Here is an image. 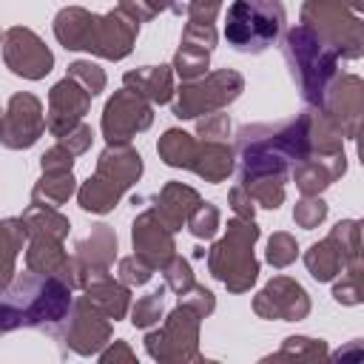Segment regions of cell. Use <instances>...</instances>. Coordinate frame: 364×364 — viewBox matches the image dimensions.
<instances>
[{"instance_id": "obj_1", "label": "cell", "mask_w": 364, "mask_h": 364, "mask_svg": "<svg viewBox=\"0 0 364 364\" xmlns=\"http://www.w3.org/2000/svg\"><path fill=\"white\" fill-rule=\"evenodd\" d=\"M74 290L57 276L14 273L9 287L0 293V336L23 327H57L68 310Z\"/></svg>"}, {"instance_id": "obj_2", "label": "cell", "mask_w": 364, "mask_h": 364, "mask_svg": "<svg viewBox=\"0 0 364 364\" xmlns=\"http://www.w3.org/2000/svg\"><path fill=\"white\" fill-rule=\"evenodd\" d=\"M139 23L119 9L94 14L82 6H65L54 17V37L65 51H88L102 60H125L134 51Z\"/></svg>"}, {"instance_id": "obj_3", "label": "cell", "mask_w": 364, "mask_h": 364, "mask_svg": "<svg viewBox=\"0 0 364 364\" xmlns=\"http://www.w3.org/2000/svg\"><path fill=\"white\" fill-rule=\"evenodd\" d=\"M142 171L145 165L136 148H131L128 142L108 145L97 156L94 173L77 188V205L85 213H111L119 205V199L139 182Z\"/></svg>"}, {"instance_id": "obj_4", "label": "cell", "mask_w": 364, "mask_h": 364, "mask_svg": "<svg viewBox=\"0 0 364 364\" xmlns=\"http://www.w3.org/2000/svg\"><path fill=\"white\" fill-rule=\"evenodd\" d=\"M282 54H284V63L301 91V100L310 108H318L327 85L338 74V54L301 23L284 31Z\"/></svg>"}, {"instance_id": "obj_5", "label": "cell", "mask_w": 364, "mask_h": 364, "mask_svg": "<svg viewBox=\"0 0 364 364\" xmlns=\"http://www.w3.org/2000/svg\"><path fill=\"white\" fill-rule=\"evenodd\" d=\"M262 230L256 219L233 216L225 228V236L216 239L208 250V273L222 282L230 293H247L259 279V259L253 253Z\"/></svg>"}, {"instance_id": "obj_6", "label": "cell", "mask_w": 364, "mask_h": 364, "mask_svg": "<svg viewBox=\"0 0 364 364\" xmlns=\"http://www.w3.org/2000/svg\"><path fill=\"white\" fill-rule=\"evenodd\" d=\"M282 0H233L225 14V40L242 54L267 51L284 31Z\"/></svg>"}, {"instance_id": "obj_7", "label": "cell", "mask_w": 364, "mask_h": 364, "mask_svg": "<svg viewBox=\"0 0 364 364\" xmlns=\"http://www.w3.org/2000/svg\"><path fill=\"white\" fill-rule=\"evenodd\" d=\"M301 26L318 34L338 60H358L364 54V20L347 0H304Z\"/></svg>"}, {"instance_id": "obj_8", "label": "cell", "mask_w": 364, "mask_h": 364, "mask_svg": "<svg viewBox=\"0 0 364 364\" xmlns=\"http://www.w3.org/2000/svg\"><path fill=\"white\" fill-rule=\"evenodd\" d=\"M245 91V77L236 68H216L196 80H182L173 91V117L196 119L202 114H213L236 102Z\"/></svg>"}, {"instance_id": "obj_9", "label": "cell", "mask_w": 364, "mask_h": 364, "mask_svg": "<svg viewBox=\"0 0 364 364\" xmlns=\"http://www.w3.org/2000/svg\"><path fill=\"white\" fill-rule=\"evenodd\" d=\"M199 330H202V316L196 310H191V307H185V304L176 301V307L165 316L162 327L148 330L145 350L159 364L202 361V353H199Z\"/></svg>"}, {"instance_id": "obj_10", "label": "cell", "mask_w": 364, "mask_h": 364, "mask_svg": "<svg viewBox=\"0 0 364 364\" xmlns=\"http://www.w3.org/2000/svg\"><path fill=\"white\" fill-rule=\"evenodd\" d=\"M151 122H154L151 102L122 85L119 91H114L108 97V102L102 108L100 128H102V136L108 145H122V142H131L136 134L148 131Z\"/></svg>"}, {"instance_id": "obj_11", "label": "cell", "mask_w": 364, "mask_h": 364, "mask_svg": "<svg viewBox=\"0 0 364 364\" xmlns=\"http://www.w3.org/2000/svg\"><path fill=\"white\" fill-rule=\"evenodd\" d=\"M57 338L77 355H97L111 341V318L102 316L85 296L71 301L68 316L60 321Z\"/></svg>"}, {"instance_id": "obj_12", "label": "cell", "mask_w": 364, "mask_h": 364, "mask_svg": "<svg viewBox=\"0 0 364 364\" xmlns=\"http://www.w3.org/2000/svg\"><path fill=\"white\" fill-rule=\"evenodd\" d=\"M3 63L11 74L23 77V80H43L51 68H54V54L46 46V40L31 31L28 26H11L3 40Z\"/></svg>"}, {"instance_id": "obj_13", "label": "cell", "mask_w": 364, "mask_h": 364, "mask_svg": "<svg viewBox=\"0 0 364 364\" xmlns=\"http://www.w3.org/2000/svg\"><path fill=\"white\" fill-rule=\"evenodd\" d=\"M46 131V114L40 97L28 91L11 94L6 111L0 114V145L9 151L31 148Z\"/></svg>"}, {"instance_id": "obj_14", "label": "cell", "mask_w": 364, "mask_h": 364, "mask_svg": "<svg viewBox=\"0 0 364 364\" xmlns=\"http://www.w3.org/2000/svg\"><path fill=\"white\" fill-rule=\"evenodd\" d=\"M310 307L307 290L290 276H273L253 296V313L267 321H301L310 316Z\"/></svg>"}, {"instance_id": "obj_15", "label": "cell", "mask_w": 364, "mask_h": 364, "mask_svg": "<svg viewBox=\"0 0 364 364\" xmlns=\"http://www.w3.org/2000/svg\"><path fill=\"white\" fill-rule=\"evenodd\" d=\"M318 108L341 128L344 139H355L364 117V80L358 74H336Z\"/></svg>"}, {"instance_id": "obj_16", "label": "cell", "mask_w": 364, "mask_h": 364, "mask_svg": "<svg viewBox=\"0 0 364 364\" xmlns=\"http://www.w3.org/2000/svg\"><path fill=\"white\" fill-rule=\"evenodd\" d=\"M131 245H134V256H139L154 270H162L168 264V259L176 253L173 230L165 228V222L156 216L154 208L136 213V219L131 225Z\"/></svg>"}, {"instance_id": "obj_17", "label": "cell", "mask_w": 364, "mask_h": 364, "mask_svg": "<svg viewBox=\"0 0 364 364\" xmlns=\"http://www.w3.org/2000/svg\"><path fill=\"white\" fill-rule=\"evenodd\" d=\"M91 94L71 80L68 74L51 85L48 91V114H46V128L51 136H63L65 131H71L77 122H82V117L91 108Z\"/></svg>"}, {"instance_id": "obj_18", "label": "cell", "mask_w": 364, "mask_h": 364, "mask_svg": "<svg viewBox=\"0 0 364 364\" xmlns=\"http://www.w3.org/2000/svg\"><path fill=\"white\" fill-rule=\"evenodd\" d=\"M26 242H28V245H26V270L40 273V276H57V279H63L71 290H80L74 256L65 250L63 239L28 236Z\"/></svg>"}, {"instance_id": "obj_19", "label": "cell", "mask_w": 364, "mask_h": 364, "mask_svg": "<svg viewBox=\"0 0 364 364\" xmlns=\"http://www.w3.org/2000/svg\"><path fill=\"white\" fill-rule=\"evenodd\" d=\"M74 267H77V279H80V287H82V279L88 273H97V270H111L114 259H117V230L105 222L94 225L88 236H82L77 245H74Z\"/></svg>"}, {"instance_id": "obj_20", "label": "cell", "mask_w": 364, "mask_h": 364, "mask_svg": "<svg viewBox=\"0 0 364 364\" xmlns=\"http://www.w3.org/2000/svg\"><path fill=\"white\" fill-rule=\"evenodd\" d=\"M85 299L102 313L108 316L111 321H119L128 316L131 310V290L128 284H122L119 279L111 276V270H97V273H88L82 279V287Z\"/></svg>"}, {"instance_id": "obj_21", "label": "cell", "mask_w": 364, "mask_h": 364, "mask_svg": "<svg viewBox=\"0 0 364 364\" xmlns=\"http://www.w3.org/2000/svg\"><path fill=\"white\" fill-rule=\"evenodd\" d=\"M344 173H347L344 151L333 154V156H307L290 168V176L296 182V188L301 191V196H318Z\"/></svg>"}, {"instance_id": "obj_22", "label": "cell", "mask_w": 364, "mask_h": 364, "mask_svg": "<svg viewBox=\"0 0 364 364\" xmlns=\"http://www.w3.org/2000/svg\"><path fill=\"white\" fill-rule=\"evenodd\" d=\"M199 202H202V196L196 188H191L185 182H165L162 191L156 193L154 210L165 222V228L176 233V230H182V225L188 222V216L193 213V208Z\"/></svg>"}, {"instance_id": "obj_23", "label": "cell", "mask_w": 364, "mask_h": 364, "mask_svg": "<svg viewBox=\"0 0 364 364\" xmlns=\"http://www.w3.org/2000/svg\"><path fill=\"white\" fill-rule=\"evenodd\" d=\"M122 85L145 97L151 105H165L173 100V68L171 65H142L122 74Z\"/></svg>"}, {"instance_id": "obj_24", "label": "cell", "mask_w": 364, "mask_h": 364, "mask_svg": "<svg viewBox=\"0 0 364 364\" xmlns=\"http://www.w3.org/2000/svg\"><path fill=\"white\" fill-rule=\"evenodd\" d=\"M233 168H236V151H233L230 142H210V139L196 142L191 171L199 179H205L210 185H219L233 173Z\"/></svg>"}, {"instance_id": "obj_25", "label": "cell", "mask_w": 364, "mask_h": 364, "mask_svg": "<svg viewBox=\"0 0 364 364\" xmlns=\"http://www.w3.org/2000/svg\"><path fill=\"white\" fill-rule=\"evenodd\" d=\"M26 242V228L20 216H6L0 219V287L6 290L9 282L17 273V256Z\"/></svg>"}, {"instance_id": "obj_26", "label": "cell", "mask_w": 364, "mask_h": 364, "mask_svg": "<svg viewBox=\"0 0 364 364\" xmlns=\"http://www.w3.org/2000/svg\"><path fill=\"white\" fill-rule=\"evenodd\" d=\"M23 228H26V239L28 236H51V239H63L65 242V236H68V230H71V222H68V216L65 213H60L57 208H51V205H28L26 210H23Z\"/></svg>"}, {"instance_id": "obj_27", "label": "cell", "mask_w": 364, "mask_h": 364, "mask_svg": "<svg viewBox=\"0 0 364 364\" xmlns=\"http://www.w3.org/2000/svg\"><path fill=\"white\" fill-rule=\"evenodd\" d=\"M304 267L316 282H333L344 270V253L330 236H324L304 250Z\"/></svg>"}, {"instance_id": "obj_28", "label": "cell", "mask_w": 364, "mask_h": 364, "mask_svg": "<svg viewBox=\"0 0 364 364\" xmlns=\"http://www.w3.org/2000/svg\"><path fill=\"white\" fill-rule=\"evenodd\" d=\"M341 151H344L341 128L321 108H310V156H333Z\"/></svg>"}, {"instance_id": "obj_29", "label": "cell", "mask_w": 364, "mask_h": 364, "mask_svg": "<svg viewBox=\"0 0 364 364\" xmlns=\"http://www.w3.org/2000/svg\"><path fill=\"white\" fill-rule=\"evenodd\" d=\"M196 136L182 131V128H168L159 142H156V154L159 159L168 165V168H185L191 171V162H193V154H196Z\"/></svg>"}, {"instance_id": "obj_30", "label": "cell", "mask_w": 364, "mask_h": 364, "mask_svg": "<svg viewBox=\"0 0 364 364\" xmlns=\"http://www.w3.org/2000/svg\"><path fill=\"white\" fill-rule=\"evenodd\" d=\"M77 193V179L71 171H60V173H43L34 188H31V202L34 205H51L60 208L63 202H68Z\"/></svg>"}, {"instance_id": "obj_31", "label": "cell", "mask_w": 364, "mask_h": 364, "mask_svg": "<svg viewBox=\"0 0 364 364\" xmlns=\"http://www.w3.org/2000/svg\"><path fill=\"white\" fill-rule=\"evenodd\" d=\"M327 355H330V350H327L324 338L287 336L276 353L264 355V361H304V364H313V361H324Z\"/></svg>"}, {"instance_id": "obj_32", "label": "cell", "mask_w": 364, "mask_h": 364, "mask_svg": "<svg viewBox=\"0 0 364 364\" xmlns=\"http://www.w3.org/2000/svg\"><path fill=\"white\" fill-rule=\"evenodd\" d=\"M344 253V267H361V222L358 219H341L327 233Z\"/></svg>"}, {"instance_id": "obj_33", "label": "cell", "mask_w": 364, "mask_h": 364, "mask_svg": "<svg viewBox=\"0 0 364 364\" xmlns=\"http://www.w3.org/2000/svg\"><path fill=\"white\" fill-rule=\"evenodd\" d=\"M171 68H173V74H179V80H196V77L208 74V68H210V51L208 48H199V46H182L179 43Z\"/></svg>"}, {"instance_id": "obj_34", "label": "cell", "mask_w": 364, "mask_h": 364, "mask_svg": "<svg viewBox=\"0 0 364 364\" xmlns=\"http://www.w3.org/2000/svg\"><path fill=\"white\" fill-rule=\"evenodd\" d=\"M162 310H165V287H159L148 296H139L131 304V324L139 327V330H148V327L159 324Z\"/></svg>"}, {"instance_id": "obj_35", "label": "cell", "mask_w": 364, "mask_h": 364, "mask_svg": "<svg viewBox=\"0 0 364 364\" xmlns=\"http://www.w3.org/2000/svg\"><path fill=\"white\" fill-rule=\"evenodd\" d=\"M296 256H299V242H296L293 233H287V230H276V233L267 239L264 259H267L270 267L284 270V267H290V264L296 262Z\"/></svg>"}, {"instance_id": "obj_36", "label": "cell", "mask_w": 364, "mask_h": 364, "mask_svg": "<svg viewBox=\"0 0 364 364\" xmlns=\"http://www.w3.org/2000/svg\"><path fill=\"white\" fill-rule=\"evenodd\" d=\"M333 299L344 307H355L364 301V287H361V267H344L333 279Z\"/></svg>"}, {"instance_id": "obj_37", "label": "cell", "mask_w": 364, "mask_h": 364, "mask_svg": "<svg viewBox=\"0 0 364 364\" xmlns=\"http://www.w3.org/2000/svg\"><path fill=\"white\" fill-rule=\"evenodd\" d=\"M71 80H77L91 97H97V94H102L105 91V82H108V77H105V71L97 65V63H91V60H74V63H68V71H65Z\"/></svg>"}, {"instance_id": "obj_38", "label": "cell", "mask_w": 364, "mask_h": 364, "mask_svg": "<svg viewBox=\"0 0 364 364\" xmlns=\"http://www.w3.org/2000/svg\"><path fill=\"white\" fill-rule=\"evenodd\" d=\"M219 208L213 202H199L193 208V213L188 216V230L196 236V239H213L216 230H219Z\"/></svg>"}, {"instance_id": "obj_39", "label": "cell", "mask_w": 364, "mask_h": 364, "mask_svg": "<svg viewBox=\"0 0 364 364\" xmlns=\"http://www.w3.org/2000/svg\"><path fill=\"white\" fill-rule=\"evenodd\" d=\"M324 219H327V202L321 199V193L318 196H301L293 208V222L304 230L318 228Z\"/></svg>"}, {"instance_id": "obj_40", "label": "cell", "mask_w": 364, "mask_h": 364, "mask_svg": "<svg viewBox=\"0 0 364 364\" xmlns=\"http://www.w3.org/2000/svg\"><path fill=\"white\" fill-rule=\"evenodd\" d=\"M159 273L165 279V287L173 290V293H182V290H188L193 284V267H191V262L182 259V256H176V253L168 259V264Z\"/></svg>"}, {"instance_id": "obj_41", "label": "cell", "mask_w": 364, "mask_h": 364, "mask_svg": "<svg viewBox=\"0 0 364 364\" xmlns=\"http://www.w3.org/2000/svg\"><path fill=\"white\" fill-rule=\"evenodd\" d=\"M154 273H156V270L148 267L139 256H122V259L117 262V279H119L122 284H128V287H142V284H148Z\"/></svg>"}, {"instance_id": "obj_42", "label": "cell", "mask_w": 364, "mask_h": 364, "mask_svg": "<svg viewBox=\"0 0 364 364\" xmlns=\"http://www.w3.org/2000/svg\"><path fill=\"white\" fill-rule=\"evenodd\" d=\"M196 136L199 139H210V142H228L230 136V117L222 111L196 117Z\"/></svg>"}, {"instance_id": "obj_43", "label": "cell", "mask_w": 364, "mask_h": 364, "mask_svg": "<svg viewBox=\"0 0 364 364\" xmlns=\"http://www.w3.org/2000/svg\"><path fill=\"white\" fill-rule=\"evenodd\" d=\"M176 301L185 304V307H191V310H196L202 318H208V316L216 310V296H213L205 284H196V282H193L188 290L176 293Z\"/></svg>"}, {"instance_id": "obj_44", "label": "cell", "mask_w": 364, "mask_h": 364, "mask_svg": "<svg viewBox=\"0 0 364 364\" xmlns=\"http://www.w3.org/2000/svg\"><path fill=\"white\" fill-rule=\"evenodd\" d=\"M216 40H219V34H216L213 23H185L179 43L182 46H199V48L213 51L216 48Z\"/></svg>"}, {"instance_id": "obj_45", "label": "cell", "mask_w": 364, "mask_h": 364, "mask_svg": "<svg viewBox=\"0 0 364 364\" xmlns=\"http://www.w3.org/2000/svg\"><path fill=\"white\" fill-rule=\"evenodd\" d=\"M91 139H94V134H91V125H85V122H77L71 131H65L63 136H57V142H60L71 156H82V154L91 148Z\"/></svg>"}, {"instance_id": "obj_46", "label": "cell", "mask_w": 364, "mask_h": 364, "mask_svg": "<svg viewBox=\"0 0 364 364\" xmlns=\"http://www.w3.org/2000/svg\"><path fill=\"white\" fill-rule=\"evenodd\" d=\"M74 168V156L57 142V145H51L43 156H40V171L43 173H60V171H71Z\"/></svg>"}, {"instance_id": "obj_47", "label": "cell", "mask_w": 364, "mask_h": 364, "mask_svg": "<svg viewBox=\"0 0 364 364\" xmlns=\"http://www.w3.org/2000/svg\"><path fill=\"white\" fill-rule=\"evenodd\" d=\"M97 355H100V364H136V353H134L131 344L122 341V338L108 341Z\"/></svg>"}, {"instance_id": "obj_48", "label": "cell", "mask_w": 364, "mask_h": 364, "mask_svg": "<svg viewBox=\"0 0 364 364\" xmlns=\"http://www.w3.org/2000/svg\"><path fill=\"white\" fill-rule=\"evenodd\" d=\"M222 11V0H188L185 17L188 23H213Z\"/></svg>"}, {"instance_id": "obj_49", "label": "cell", "mask_w": 364, "mask_h": 364, "mask_svg": "<svg viewBox=\"0 0 364 364\" xmlns=\"http://www.w3.org/2000/svg\"><path fill=\"white\" fill-rule=\"evenodd\" d=\"M228 205L233 208L236 216H242V219H256V202L250 199V193H247L242 185H233V188H230Z\"/></svg>"}, {"instance_id": "obj_50", "label": "cell", "mask_w": 364, "mask_h": 364, "mask_svg": "<svg viewBox=\"0 0 364 364\" xmlns=\"http://www.w3.org/2000/svg\"><path fill=\"white\" fill-rule=\"evenodd\" d=\"M117 9H119L125 17H131L134 23H151V20L156 17V11H154L145 0H119Z\"/></svg>"}, {"instance_id": "obj_51", "label": "cell", "mask_w": 364, "mask_h": 364, "mask_svg": "<svg viewBox=\"0 0 364 364\" xmlns=\"http://www.w3.org/2000/svg\"><path fill=\"white\" fill-rule=\"evenodd\" d=\"M145 3H148L156 14H159V11H168V9H171V11H176V14H182V11H185L179 0H145Z\"/></svg>"}, {"instance_id": "obj_52", "label": "cell", "mask_w": 364, "mask_h": 364, "mask_svg": "<svg viewBox=\"0 0 364 364\" xmlns=\"http://www.w3.org/2000/svg\"><path fill=\"white\" fill-rule=\"evenodd\" d=\"M347 3H350V6H353V9H355V11H358V14H361V11H364V0H347Z\"/></svg>"}, {"instance_id": "obj_53", "label": "cell", "mask_w": 364, "mask_h": 364, "mask_svg": "<svg viewBox=\"0 0 364 364\" xmlns=\"http://www.w3.org/2000/svg\"><path fill=\"white\" fill-rule=\"evenodd\" d=\"M0 293H3V287H0Z\"/></svg>"}, {"instance_id": "obj_54", "label": "cell", "mask_w": 364, "mask_h": 364, "mask_svg": "<svg viewBox=\"0 0 364 364\" xmlns=\"http://www.w3.org/2000/svg\"><path fill=\"white\" fill-rule=\"evenodd\" d=\"M0 40H3V34H0Z\"/></svg>"}, {"instance_id": "obj_55", "label": "cell", "mask_w": 364, "mask_h": 364, "mask_svg": "<svg viewBox=\"0 0 364 364\" xmlns=\"http://www.w3.org/2000/svg\"><path fill=\"white\" fill-rule=\"evenodd\" d=\"M0 114H3V111H0Z\"/></svg>"}]
</instances>
